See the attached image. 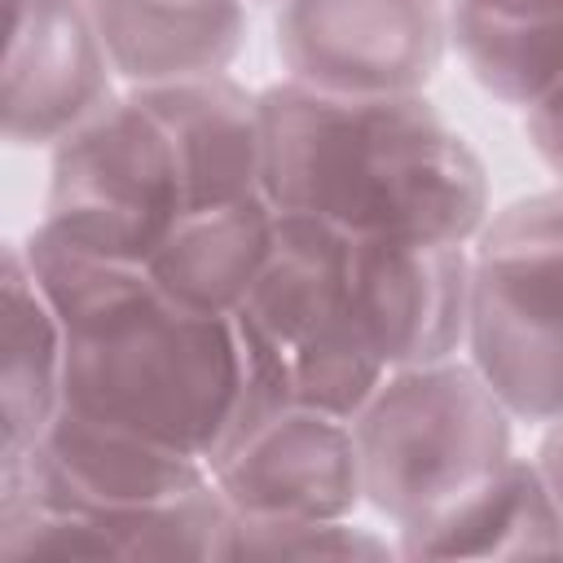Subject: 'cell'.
Returning <instances> with one entry per match:
<instances>
[{
    "label": "cell",
    "mask_w": 563,
    "mask_h": 563,
    "mask_svg": "<svg viewBox=\"0 0 563 563\" xmlns=\"http://www.w3.org/2000/svg\"><path fill=\"white\" fill-rule=\"evenodd\" d=\"M449 44L471 79L528 110L563 79V0H444Z\"/></svg>",
    "instance_id": "obj_17"
},
{
    "label": "cell",
    "mask_w": 563,
    "mask_h": 563,
    "mask_svg": "<svg viewBox=\"0 0 563 563\" xmlns=\"http://www.w3.org/2000/svg\"><path fill=\"white\" fill-rule=\"evenodd\" d=\"M449 48L444 0H282L286 79L343 97L422 92Z\"/></svg>",
    "instance_id": "obj_8"
},
{
    "label": "cell",
    "mask_w": 563,
    "mask_h": 563,
    "mask_svg": "<svg viewBox=\"0 0 563 563\" xmlns=\"http://www.w3.org/2000/svg\"><path fill=\"white\" fill-rule=\"evenodd\" d=\"M466 356L515 422L563 418V185L488 211L475 233Z\"/></svg>",
    "instance_id": "obj_6"
},
{
    "label": "cell",
    "mask_w": 563,
    "mask_h": 563,
    "mask_svg": "<svg viewBox=\"0 0 563 563\" xmlns=\"http://www.w3.org/2000/svg\"><path fill=\"white\" fill-rule=\"evenodd\" d=\"M136 92L150 101V110L158 114V123L176 145L189 211L264 194L260 92L242 88L229 75L154 84Z\"/></svg>",
    "instance_id": "obj_12"
},
{
    "label": "cell",
    "mask_w": 563,
    "mask_h": 563,
    "mask_svg": "<svg viewBox=\"0 0 563 563\" xmlns=\"http://www.w3.org/2000/svg\"><path fill=\"white\" fill-rule=\"evenodd\" d=\"M400 559H528L563 554V510L532 457H510L462 501L396 532Z\"/></svg>",
    "instance_id": "obj_15"
},
{
    "label": "cell",
    "mask_w": 563,
    "mask_h": 563,
    "mask_svg": "<svg viewBox=\"0 0 563 563\" xmlns=\"http://www.w3.org/2000/svg\"><path fill=\"white\" fill-rule=\"evenodd\" d=\"M343 273L356 325L383 369L444 361L466 347L471 246L347 233Z\"/></svg>",
    "instance_id": "obj_9"
},
{
    "label": "cell",
    "mask_w": 563,
    "mask_h": 563,
    "mask_svg": "<svg viewBox=\"0 0 563 563\" xmlns=\"http://www.w3.org/2000/svg\"><path fill=\"white\" fill-rule=\"evenodd\" d=\"M523 132H528V145L537 150V158L559 176L563 185V79L523 110Z\"/></svg>",
    "instance_id": "obj_19"
},
{
    "label": "cell",
    "mask_w": 563,
    "mask_h": 563,
    "mask_svg": "<svg viewBox=\"0 0 563 563\" xmlns=\"http://www.w3.org/2000/svg\"><path fill=\"white\" fill-rule=\"evenodd\" d=\"M4 141L57 145L114 97L88 0H4Z\"/></svg>",
    "instance_id": "obj_10"
},
{
    "label": "cell",
    "mask_w": 563,
    "mask_h": 563,
    "mask_svg": "<svg viewBox=\"0 0 563 563\" xmlns=\"http://www.w3.org/2000/svg\"><path fill=\"white\" fill-rule=\"evenodd\" d=\"M229 501L211 466L62 405L0 462V559H220Z\"/></svg>",
    "instance_id": "obj_3"
},
{
    "label": "cell",
    "mask_w": 563,
    "mask_h": 563,
    "mask_svg": "<svg viewBox=\"0 0 563 563\" xmlns=\"http://www.w3.org/2000/svg\"><path fill=\"white\" fill-rule=\"evenodd\" d=\"M189 211L176 145L150 101L128 88L53 145L44 229L62 242L150 264L176 220Z\"/></svg>",
    "instance_id": "obj_7"
},
{
    "label": "cell",
    "mask_w": 563,
    "mask_h": 563,
    "mask_svg": "<svg viewBox=\"0 0 563 563\" xmlns=\"http://www.w3.org/2000/svg\"><path fill=\"white\" fill-rule=\"evenodd\" d=\"M510 422L471 356L387 369L352 418L365 506L396 532L440 515L515 457Z\"/></svg>",
    "instance_id": "obj_4"
},
{
    "label": "cell",
    "mask_w": 563,
    "mask_h": 563,
    "mask_svg": "<svg viewBox=\"0 0 563 563\" xmlns=\"http://www.w3.org/2000/svg\"><path fill=\"white\" fill-rule=\"evenodd\" d=\"M277 224L282 211L268 202V194L198 207L176 220L145 268L176 303L233 317L277 251Z\"/></svg>",
    "instance_id": "obj_14"
},
{
    "label": "cell",
    "mask_w": 563,
    "mask_h": 563,
    "mask_svg": "<svg viewBox=\"0 0 563 563\" xmlns=\"http://www.w3.org/2000/svg\"><path fill=\"white\" fill-rule=\"evenodd\" d=\"M22 251L66 334V409L207 466L260 422L238 317L194 312L145 264L79 251L44 224Z\"/></svg>",
    "instance_id": "obj_1"
},
{
    "label": "cell",
    "mask_w": 563,
    "mask_h": 563,
    "mask_svg": "<svg viewBox=\"0 0 563 563\" xmlns=\"http://www.w3.org/2000/svg\"><path fill=\"white\" fill-rule=\"evenodd\" d=\"M396 545L347 519H255L229 515L220 559H391Z\"/></svg>",
    "instance_id": "obj_18"
},
{
    "label": "cell",
    "mask_w": 563,
    "mask_h": 563,
    "mask_svg": "<svg viewBox=\"0 0 563 563\" xmlns=\"http://www.w3.org/2000/svg\"><path fill=\"white\" fill-rule=\"evenodd\" d=\"M211 479L233 515L255 519H347L365 501L352 422L308 405L238 435L211 462Z\"/></svg>",
    "instance_id": "obj_11"
},
{
    "label": "cell",
    "mask_w": 563,
    "mask_h": 563,
    "mask_svg": "<svg viewBox=\"0 0 563 563\" xmlns=\"http://www.w3.org/2000/svg\"><path fill=\"white\" fill-rule=\"evenodd\" d=\"M343 242L347 233L334 224L282 216L277 251L251 299L233 312L251 356L260 422L286 405L352 422L387 374L356 325Z\"/></svg>",
    "instance_id": "obj_5"
},
{
    "label": "cell",
    "mask_w": 563,
    "mask_h": 563,
    "mask_svg": "<svg viewBox=\"0 0 563 563\" xmlns=\"http://www.w3.org/2000/svg\"><path fill=\"white\" fill-rule=\"evenodd\" d=\"M128 88L229 75L246 48V0H88Z\"/></svg>",
    "instance_id": "obj_13"
},
{
    "label": "cell",
    "mask_w": 563,
    "mask_h": 563,
    "mask_svg": "<svg viewBox=\"0 0 563 563\" xmlns=\"http://www.w3.org/2000/svg\"><path fill=\"white\" fill-rule=\"evenodd\" d=\"M0 422L4 444L0 462L26 457L66 400V334L62 321L35 282L22 242H4L0 268Z\"/></svg>",
    "instance_id": "obj_16"
},
{
    "label": "cell",
    "mask_w": 563,
    "mask_h": 563,
    "mask_svg": "<svg viewBox=\"0 0 563 563\" xmlns=\"http://www.w3.org/2000/svg\"><path fill=\"white\" fill-rule=\"evenodd\" d=\"M532 462L541 466V475H545V484H550V493H554V501L563 510V418L545 422V435H541Z\"/></svg>",
    "instance_id": "obj_20"
},
{
    "label": "cell",
    "mask_w": 563,
    "mask_h": 563,
    "mask_svg": "<svg viewBox=\"0 0 563 563\" xmlns=\"http://www.w3.org/2000/svg\"><path fill=\"white\" fill-rule=\"evenodd\" d=\"M264 194L356 238L471 246L488 220V172L422 97H343L282 79L260 92Z\"/></svg>",
    "instance_id": "obj_2"
}]
</instances>
